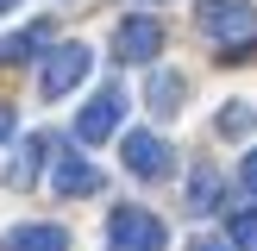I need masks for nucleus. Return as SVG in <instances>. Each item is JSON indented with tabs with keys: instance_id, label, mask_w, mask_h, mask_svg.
Segmentation results:
<instances>
[{
	"instance_id": "obj_6",
	"label": "nucleus",
	"mask_w": 257,
	"mask_h": 251,
	"mask_svg": "<svg viewBox=\"0 0 257 251\" xmlns=\"http://www.w3.org/2000/svg\"><path fill=\"white\" fill-rule=\"evenodd\" d=\"M119 157H125V170L132 176H145V182H157V176H170V145H163L157 132H125L119 138Z\"/></svg>"
},
{
	"instance_id": "obj_3",
	"label": "nucleus",
	"mask_w": 257,
	"mask_h": 251,
	"mask_svg": "<svg viewBox=\"0 0 257 251\" xmlns=\"http://www.w3.org/2000/svg\"><path fill=\"white\" fill-rule=\"evenodd\" d=\"M88 69H94V50H88V44H57V50L44 57V75H38L44 100H63L69 88H82Z\"/></svg>"
},
{
	"instance_id": "obj_10",
	"label": "nucleus",
	"mask_w": 257,
	"mask_h": 251,
	"mask_svg": "<svg viewBox=\"0 0 257 251\" xmlns=\"http://www.w3.org/2000/svg\"><path fill=\"white\" fill-rule=\"evenodd\" d=\"M220 195H226L220 170H207V163H201V170L188 176V213H213V207H220Z\"/></svg>"
},
{
	"instance_id": "obj_12",
	"label": "nucleus",
	"mask_w": 257,
	"mask_h": 251,
	"mask_svg": "<svg viewBox=\"0 0 257 251\" xmlns=\"http://www.w3.org/2000/svg\"><path fill=\"white\" fill-rule=\"evenodd\" d=\"M44 44H50V19H38V25H25L19 38H7V44H0V57H7V63H25V57H38Z\"/></svg>"
},
{
	"instance_id": "obj_15",
	"label": "nucleus",
	"mask_w": 257,
	"mask_h": 251,
	"mask_svg": "<svg viewBox=\"0 0 257 251\" xmlns=\"http://www.w3.org/2000/svg\"><path fill=\"white\" fill-rule=\"evenodd\" d=\"M188 251H232V238H213V232H201V238H188Z\"/></svg>"
},
{
	"instance_id": "obj_2",
	"label": "nucleus",
	"mask_w": 257,
	"mask_h": 251,
	"mask_svg": "<svg viewBox=\"0 0 257 251\" xmlns=\"http://www.w3.org/2000/svg\"><path fill=\"white\" fill-rule=\"evenodd\" d=\"M107 238H113V251H163L170 245V226L157 213H145V207H113L107 213Z\"/></svg>"
},
{
	"instance_id": "obj_5",
	"label": "nucleus",
	"mask_w": 257,
	"mask_h": 251,
	"mask_svg": "<svg viewBox=\"0 0 257 251\" xmlns=\"http://www.w3.org/2000/svg\"><path fill=\"white\" fill-rule=\"evenodd\" d=\"M119 119H125V88H100V94L75 113V138H82V145H100V138L119 132Z\"/></svg>"
},
{
	"instance_id": "obj_11",
	"label": "nucleus",
	"mask_w": 257,
	"mask_h": 251,
	"mask_svg": "<svg viewBox=\"0 0 257 251\" xmlns=\"http://www.w3.org/2000/svg\"><path fill=\"white\" fill-rule=\"evenodd\" d=\"M182 94H188V82H182V75H170V69H157V75H151V113H163V119H170V113L182 107Z\"/></svg>"
},
{
	"instance_id": "obj_8",
	"label": "nucleus",
	"mask_w": 257,
	"mask_h": 251,
	"mask_svg": "<svg viewBox=\"0 0 257 251\" xmlns=\"http://www.w3.org/2000/svg\"><path fill=\"white\" fill-rule=\"evenodd\" d=\"M0 251H69V232L63 226H13Z\"/></svg>"
},
{
	"instance_id": "obj_18",
	"label": "nucleus",
	"mask_w": 257,
	"mask_h": 251,
	"mask_svg": "<svg viewBox=\"0 0 257 251\" xmlns=\"http://www.w3.org/2000/svg\"><path fill=\"white\" fill-rule=\"evenodd\" d=\"M13 7H19V0H0V13H13Z\"/></svg>"
},
{
	"instance_id": "obj_16",
	"label": "nucleus",
	"mask_w": 257,
	"mask_h": 251,
	"mask_svg": "<svg viewBox=\"0 0 257 251\" xmlns=\"http://www.w3.org/2000/svg\"><path fill=\"white\" fill-rule=\"evenodd\" d=\"M238 182H245V188H251V195H257V151H251V157H245V170H238Z\"/></svg>"
},
{
	"instance_id": "obj_14",
	"label": "nucleus",
	"mask_w": 257,
	"mask_h": 251,
	"mask_svg": "<svg viewBox=\"0 0 257 251\" xmlns=\"http://www.w3.org/2000/svg\"><path fill=\"white\" fill-rule=\"evenodd\" d=\"M245 126H251V107H226V113H220V132H226V138L245 132Z\"/></svg>"
},
{
	"instance_id": "obj_13",
	"label": "nucleus",
	"mask_w": 257,
	"mask_h": 251,
	"mask_svg": "<svg viewBox=\"0 0 257 251\" xmlns=\"http://www.w3.org/2000/svg\"><path fill=\"white\" fill-rule=\"evenodd\" d=\"M226 238H232V251H257V207H238L226 220Z\"/></svg>"
},
{
	"instance_id": "obj_17",
	"label": "nucleus",
	"mask_w": 257,
	"mask_h": 251,
	"mask_svg": "<svg viewBox=\"0 0 257 251\" xmlns=\"http://www.w3.org/2000/svg\"><path fill=\"white\" fill-rule=\"evenodd\" d=\"M13 126H19V119H13V107H7V100H0V145H7V138H13Z\"/></svg>"
},
{
	"instance_id": "obj_1",
	"label": "nucleus",
	"mask_w": 257,
	"mask_h": 251,
	"mask_svg": "<svg viewBox=\"0 0 257 251\" xmlns=\"http://www.w3.org/2000/svg\"><path fill=\"white\" fill-rule=\"evenodd\" d=\"M201 32L220 38L226 50H251L257 13H251V0H201Z\"/></svg>"
},
{
	"instance_id": "obj_4",
	"label": "nucleus",
	"mask_w": 257,
	"mask_h": 251,
	"mask_svg": "<svg viewBox=\"0 0 257 251\" xmlns=\"http://www.w3.org/2000/svg\"><path fill=\"white\" fill-rule=\"evenodd\" d=\"M163 50V25L151 19V13H125L119 25H113V57L119 63H151Z\"/></svg>"
},
{
	"instance_id": "obj_7",
	"label": "nucleus",
	"mask_w": 257,
	"mask_h": 251,
	"mask_svg": "<svg viewBox=\"0 0 257 251\" xmlns=\"http://www.w3.org/2000/svg\"><path fill=\"white\" fill-rule=\"evenodd\" d=\"M50 182H57V195L75 201V195H100V182H107V176H100L88 157H75V151H69V157L57 163V176H50Z\"/></svg>"
},
{
	"instance_id": "obj_9",
	"label": "nucleus",
	"mask_w": 257,
	"mask_h": 251,
	"mask_svg": "<svg viewBox=\"0 0 257 251\" xmlns=\"http://www.w3.org/2000/svg\"><path fill=\"white\" fill-rule=\"evenodd\" d=\"M44 157H50V138H44V132L25 138L19 157H13V170H7V182H13V188H32V182H38V170H44Z\"/></svg>"
}]
</instances>
